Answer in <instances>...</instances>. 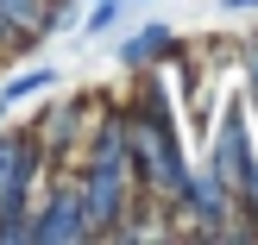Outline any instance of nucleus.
<instances>
[{
	"label": "nucleus",
	"mask_w": 258,
	"mask_h": 245,
	"mask_svg": "<svg viewBox=\"0 0 258 245\" xmlns=\"http://www.w3.org/2000/svg\"><path fill=\"white\" fill-rule=\"evenodd\" d=\"M164 50H176L170 25H145L139 38H126V44H120V63H126V69H145L151 57H164Z\"/></svg>",
	"instance_id": "2"
},
{
	"label": "nucleus",
	"mask_w": 258,
	"mask_h": 245,
	"mask_svg": "<svg viewBox=\"0 0 258 245\" xmlns=\"http://www.w3.org/2000/svg\"><path fill=\"white\" fill-rule=\"evenodd\" d=\"M221 7H227V13H252L258 0H221Z\"/></svg>",
	"instance_id": "5"
},
{
	"label": "nucleus",
	"mask_w": 258,
	"mask_h": 245,
	"mask_svg": "<svg viewBox=\"0 0 258 245\" xmlns=\"http://www.w3.org/2000/svg\"><path fill=\"white\" fill-rule=\"evenodd\" d=\"M246 75H252V107H258V44H252V57H246Z\"/></svg>",
	"instance_id": "4"
},
{
	"label": "nucleus",
	"mask_w": 258,
	"mask_h": 245,
	"mask_svg": "<svg viewBox=\"0 0 258 245\" xmlns=\"http://www.w3.org/2000/svg\"><path fill=\"white\" fill-rule=\"evenodd\" d=\"M120 13H126V0H95V13H88V19H82V32H88V38L113 32V25H120Z\"/></svg>",
	"instance_id": "3"
},
{
	"label": "nucleus",
	"mask_w": 258,
	"mask_h": 245,
	"mask_svg": "<svg viewBox=\"0 0 258 245\" xmlns=\"http://www.w3.org/2000/svg\"><path fill=\"white\" fill-rule=\"evenodd\" d=\"M25 239L50 245V239H88V214H82V195L70 189H50V208H44V226H25Z\"/></svg>",
	"instance_id": "1"
},
{
	"label": "nucleus",
	"mask_w": 258,
	"mask_h": 245,
	"mask_svg": "<svg viewBox=\"0 0 258 245\" xmlns=\"http://www.w3.org/2000/svg\"><path fill=\"white\" fill-rule=\"evenodd\" d=\"M246 201H252V208H258V183H252V195H246Z\"/></svg>",
	"instance_id": "6"
}]
</instances>
